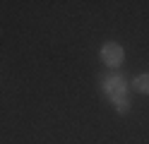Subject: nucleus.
I'll list each match as a JSON object with an SVG mask.
<instances>
[{
  "label": "nucleus",
  "mask_w": 149,
  "mask_h": 144,
  "mask_svg": "<svg viewBox=\"0 0 149 144\" xmlns=\"http://www.w3.org/2000/svg\"><path fill=\"white\" fill-rule=\"evenodd\" d=\"M101 89H104V94H106L113 103L127 99V82H125L120 74H108V77H104Z\"/></svg>",
  "instance_id": "obj_1"
},
{
  "label": "nucleus",
  "mask_w": 149,
  "mask_h": 144,
  "mask_svg": "<svg viewBox=\"0 0 149 144\" xmlns=\"http://www.w3.org/2000/svg\"><path fill=\"white\" fill-rule=\"evenodd\" d=\"M101 63H104L106 67H120L123 65V58H125V51L123 46H120L118 41H106L104 46H101Z\"/></svg>",
  "instance_id": "obj_2"
},
{
  "label": "nucleus",
  "mask_w": 149,
  "mask_h": 144,
  "mask_svg": "<svg viewBox=\"0 0 149 144\" xmlns=\"http://www.w3.org/2000/svg\"><path fill=\"white\" fill-rule=\"evenodd\" d=\"M132 89L137 94H149V72H142L132 79Z\"/></svg>",
  "instance_id": "obj_3"
},
{
  "label": "nucleus",
  "mask_w": 149,
  "mask_h": 144,
  "mask_svg": "<svg viewBox=\"0 0 149 144\" xmlns=\"http://www.w3.org/2000/svg\"><path fill=\"white\" fill-rule=\"evenodd\" d=\"M116 106V111L120 113V115H125L127 111H130V99H123V101H118V103H113Z\"/></svg>",
  "instance_id": "obj_4"
}]
</instances>
